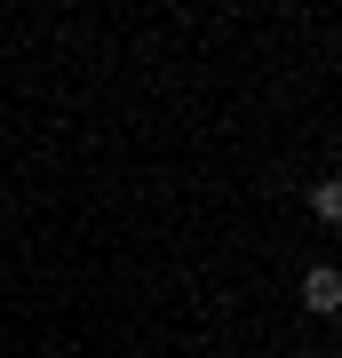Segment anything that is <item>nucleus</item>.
I'll return each mask as SVG.
<instances>
[{
  "label": "nucleus",
  "mask_w": 342,
  "mask_h": 358,
  "mask_svg": "<svg viewBox=\"0 0 342 358\" xmlns=\"http://www.w3.org/2000/svg\"><path fill=\"white\" fill-rule=\"evenodd\" d=\"M311 207H318V223H342V176H334V183H318Z\"/></svg>",
  "instance_id": "2"
},
{
  "label": "nucleus",
  "mask_w": 342,
  "mask_h": 358,
  "mask_svg": "<svg viewBox=\"0 0 342 358\" xmlns=\"http://www.w3.org/2000/svg\"><path fill=\"white\" fill-rule=\"evenodd\" d=\"M303 303L318 310V319L342 310V271H334V263H311V271H303Z\"/></svg>",
  "instance_id": "1"
}]
</instances>
